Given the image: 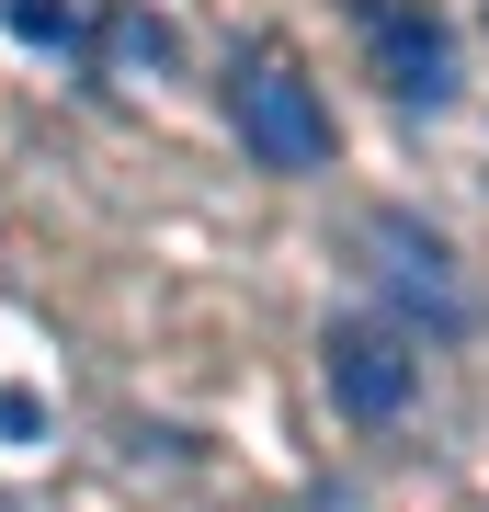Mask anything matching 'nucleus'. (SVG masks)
Segmentation results:
<instances>
[{"label":"nucleus","mask_w":489,"mask_h":512,"mask_svg":"<svg viewBox=\"0 0 489 512\" xmlns=\"http://www.w3.org/2000/svg\"><path fill=\"white\" fill-rule=\"evenodd\" d=\"M228 126H239V148H251L262 171H330V103H319V80L296 69V57H273V46H251V57H228Z\"/></svg>","instance_id":"1"},{"label":"nucleus","mask_w":489,"mask_h":512,"mask_svg":"<svg viewBox=\"0 0 489 512\" xmlns=\"http://www.w3.org/2000/svg\"><path fill=\"white\" fill-rule=\"evenodd\" d=\"M319 376H330V399H342L353 421H399L410 387H421V353L399 342V330H376V319H342L319 342Z\"/></svg>","instance_id":"2"},{"label":"nucleus","mask_w":489,"mask_h":512,"mask_svg":"<svg viewBox=\"0 0 489 512\" xmlns=\"http://www.w3.org/2000/svg\"><path fill=\"white\" fill-rule=\"evenodd\" d=\"M353 12H364V35H376V69H387L399 103H455V35L421 0H353Z\"/></svg>","instance_id":"3"},{"label":"nucleus","mask_w":489,"mask_h":512,"mask_svg":"<svg viewBox=\"0 0 489 512\" xmlns=\"http://www.w3.org/2000/svg\"><path fill=\"white\" fill-rule=\"evenodd\" d=\"M364 239H376V285L399 296V308H421L433 330H467V285H455V251L433 228H410V217H364Z\"/></svg>","instance_id":"4"},{"label":"nucleus","mask_w":489,"mask_h":512,"mask_svg":"<svg viewBox=\"0 0 489 512\" xmlns=\"http://www.w3.org/2000/svg\"><path fill=\"white\" fill-rule=\"evenodd\" d=\"M103 57H114V69H171V23L114 12V23H103Z\"/></svg>","instance_id":"5"},{"label":"nucleus","mask_w":489,"mask_h":512,"mask_svg":"<svg viewBox=\"0 0 489 512\" xmlns=\"http://www.w3.org/2000/svg\"><path fill=\"white\" fill-rule=\"evenodd\" d=\"M0 23H12V35H35V46H80V35H91L80 0H0Z\"/></svg>","instance_id":"6"},{"label":"nucleus","mask_w":489,"mask_h":512,"mask_svg":"<svg viewBox=\"0 0 489 512\" xmlns=\"http://www.w3.org/2000/svg\"><path fill=\"white\" fill-rule=\"evenodd\" d=\"M35 421H46V410H35V399H23V387H0V433H12V444H23V433H35Z\"/></svg>","instance_id":"7"}]
</instances>
